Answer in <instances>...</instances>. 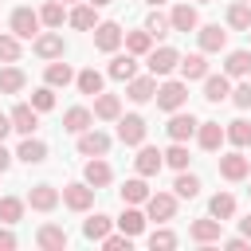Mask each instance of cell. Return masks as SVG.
Instances as JSON below:
<instances>
[{"instance_id":"6da1fadb","label":"cell","mask_w":251,"mask_h":251,"mask_svg":"<svg viewBox=\"0 0 251 251\" xmlns=\"http://www.w3.org/2000/svg\"><path fill=\"white\" fill-rule=\"evenodd\" d=\"M153 98H157V106H161V110H169V114H173V110H180V106L188 102V86H184V82H176V78H169V82H161V86H157V94H153Z\"/></svg>"},{"instance_id":"7a4b0ae2","label":"cell","mask_w":251,"mask_h":251,"mask_svg":"<svg viewBox=\"0 0 251 251\" xmlns=\"http://www.w3.org/2000/svg\"><path fill=\"white\" fill-rule=\"evenodd\" d=\"M173 216H176V196H173V192H149V200H145V220L165 224V220H173Z\"/></svg>"},{"instance_id":"3957f363","label":"cell","mask_w":251,"mask_h":251,"mask_svg":"<svg viewBox=\"0 0 251 251\" xmlns=\"http://www.w3.org/2000/svg\"><path fill=\"white\" fill-rule=\"evenodd\" d=\"M94 192H98V188H90V184L82 180V184H67L59 196H63V204H67L71 212H90V208H94Z\"/></svg>"},{"instance_id":"277c9868","label":"cell","mask_w":251,"mask_h":251,"mask_svg":"<svg viewBox=\"0 0 251 251\" xmlns=\"http://www.w3.org/2000/svg\"><path fill=\"white\" fill-rule=\"evenodd\" d=\"M8 27H12V35H20V39H35V35H39V12L16 8L12 20H8Z\"/></svg>"},{"instance_id":"5b68a950","label":"cell","mask_w":251,"mask_h":251,"mask_svg":"<svg viewBox=\"0 0 251 251\" xmlns=\"http://www.w3.org/2000/svg\"><path fill=\"white\" fill-rule=\"evenodd\" d=\"M145 118L141 114H126V118H118V141L122 145H141L145 141Z\"/></svg>"},{"instance_id":"8992f818","label":"cell","mask_w":251,"mask_h":251,"mask_svg":"<svg viewBox=\"0 0 251 251\" xmlns=\"http://www.w3.org/2000/svg\"><path fill=\"white\" fill-rule=\"evenodd\" d=\"M8 118H12V129H16V133H24V137H31V133L39 129V110H35L31 102H20Z\"/></svg>"},{"instance_id":"52a82bcc","label":"cell","mask_w":251,"mask_h":251,"mask_svg":"<svg viewBox=\"0 0 251 251\" xmlns=\"http://www.w3.org/2000/svg\"><path fill=\"white\" fill-rule=\"evenodd\" d=\"M247 173H251V161L235 149V153H227V157H220V176L224 180H231V184H239V180H247Z\"/></svg>"},{"instance_id":"ba28073f","label":"cell","mask_w":251,"mask_h":251,"mask_svg":"<svg viewBox=\"0 0 251 251\" xmlns=\"http://www.w3.org/2000/svg\"><path fill=\"white\" fill-rule=\"evenodd\" d=\"M224 220H216V216H208V220H192L188 224V239H196V243H220L224 239Z\"/></svg>"},{"instance_id":"9c48e42d","label":"cell","mask_w":251,"mask_h":251,"mask_svg":"<svg viewBox=\"0 0 251 251\" xmlns=\"http://www.w3.org/2000/svg\"><path fill=\"white\" fill-rule=\"evenodd\" d=\"M78 153L82 157H106L110 153V137L102 129H82L78 133Z\"/></svg>"},{"instance_id":"30bf717a","label":"cell","mask_w":251,"mask_h":251,"mask_svg":"<svg viewBox=\"0 0 251 251\" xmlns=\"http://www.w3.org/2000/svg\"><path fill=\"white\" fill-rule=\"evenodd\" d=\"M161 165H165L161 149H153V145H145V141H141V149H137V157H133L137 176H157V173H161Z\"/></svg>"},{"instance_id":"8fae6325","label":"cell","mask_w":251,"mask_h":251,"mask_svg":"<svg viewBox=\"0 0 251 251\" xmlns=\"http://www.w3.org/2000/svg\"><path fill=\"white\" fill-rule=\"evenodd\" d=\"M196 118L192 114H180V110H173V118H169V126H165V133L173 137V141H188V137H196Z\"/></svg>"},{"instance_id":"7c38bea8","label":"cell","mask_w":251,"mask_h":251,"mask_svg":"<svg viewBox=\"0 0 251 251\" xmlns=\"http://www.w3.org/2000/svg\"><path fill=\"white\" fill-rule=\"evenodd\" d=\"M59 200H63V196H59V188H55V184H35V188L27 192V204H31L35 212H55V208H59Z\"/></svg>"},{"instance_id":"4fadbf2b","label":"cell","mask_w":251,"mask_h":251,"mask_svg":"<svg viewBox=\"0 0 251 251\" xmlns=\"http://www.w3.org/2000/svg\"><path fill=\"white\" fill-rule=\"evenodd\" d=\"M94 47H98V51H118V47H122V27H118L114 20L94 24Z\"/></svg>"},{"instance_id":"5bb4252c","label":"cell","mask_w":251,"mask_h":251,"mask_svg":"<svg viewBox=\"0 0 251 251\" xmlns=\"http://www.w3.org/2000/svg\"><path fill=\"white\" fill-rule=\"evenodd\" d=\"M35 55L39 59H63V51H67V43H63V35L59 31H43V35H35Z\"/></svg>"},{"instance_id":"9a60e30c","label":"cell","mask_w":251,"mask_h":251,"mask_svg":"<svg viewBox=\"0 0 251 251\" xmlns=\"http://www.w3.org/2000/svg\"><path fill=\"white\" fill-rule=\"evenodd\" d=\"M176 63H180V55L173 51V47H157V51H149V75H173L176 71Z\"/></svg>"},{"instance_id":"2e32d148","label":"cell","mask_w":251,"mask_h":251,"mask_svg":"<svg viewBox=\"0 0 251 251\" xmlns=\"http://www.w3.org/2000/svg\"><path fill=\"white\" fill-rule=\"evenodd\" d=\"M196 141H200L204 153H216L227 137H224V126H220V122H200V126H196Z\"/></svg>"},{"instance_id":"e0dca14e","label":"cell","mask_w":251,"mask_h":251,"mask_svg":"<svg viewBox=\"0 0 251 251\" xmlns=\"http://www.w3.org/2000/svg\"><path fill=\"white\" fill-rule=\"evenodd\" d=\"M82 180H86L90 188H106V184L114 180V169H110L102 157H90V161H86V169H82Z\"/></svg>"},{"instance_id":"ac0fdd59","label":"cell","mask_w":251,"mask_h":251,"mask_svg":"<svg viewBox=\"0 0 251 251\" xmlns=\"http://www.w3.org/2000/svg\"><path fill=\"white\" fill-rule=\"evenodd\" d=\"M196 39H200V51H224V47H227V31H224L220 24L196 27Z\"/></svg>"},{"instance_id":"d6986e66","label":"cell","mask_w":251,"mask_h":251,"mask_svg":"<svg viewBox=\"0 0 251 251\" xmlns=\"http://www.w3.org/2000/svg\"><path fill=\"white\" fill-rule=\"evenodd\" d=\"M169 24H173V31H196V27H200V16H196L192 4H176V8L169 12Z\"/></svg>"},{"instance_id":"ffe728a7","label":"cell","mask_w":251,"mask_h":251,"mask_svg":"<svg viewBox=\"0 0 251 251\" xmlns=\"http://www.w3.org/2000/svg\"><path fill=\"white\" fill-rule=\"evenodd\" d=\"M35 243H39L43 251H63L71 239H67V231H63V227H55V224H43V227L35 231Z\"/></svg>"},{"instance_id":"44dd1931","label":"cell","mask_w":251,"mask_h":251,"mask_svg":"<svg viewBox=\"0 0 251 251\" xmlns=\"http://www.w3.org/2000/svg\"><path fill=\"white\" fill-rule=\"evenodd\" d=\"M133 75H137V55L126 51V55H114V59H110V78H114V82H129Z\"/></svg>"},{"instance_id":"7402d4cb","label":"cell","mask_w":251,"mask_h":251,"mask_svg":"<svg viewBox=\"0 0 251 251\" xmlns=\"http://www.w3.org/2000/svg\"><path fill=\"white\" fill-rule=\"evenodd\" d=\"M94 118H102V122H118L122 118V102H118V94H94Z\"/></svg>"},{"instance_id":"603a6c76","label":"cell","mask_w":251,"mask_h":251,"mask_svg":"<svg viewBox=\"0 0 251 251\" xmlns=\"http://www.w3.org/2000/svg\"><path fill=\"white\" fill-rule=\"evenodd\" d=\"M176 67H180L184 82H192V78H204V75H208V59H204V51H192V55H184Z\"/></svg>"},{"instance_id":"cb8c5ba5","label":"cell","mask_w":251,"mask_h":251,"mask_svg":"<svg viewBox=\"0 0 251 251\" xmlns=\"http://www.w3.org/2000/svg\"><path fill=\"white\" fill-rule=\"evenodd\" d=\"M231 94V78L227 75H204V98L208 102H224Z\"/></svg>"},{"instance_id":"d4e9b609","label":"cell","mask_w":251,"mask_h":251,"mask_svg":"<svg viewBox=\"0 0 251 251\" xmlns=\"http://www.w3.org/2000/svg\"><path fill=\"white\" fill-rule=\"evenodd\" d=\"M90 122H94V114H90L86 106H71V110L63 114V129H67V133H82V129H90Z\"/></svg>"},{"instance_id":"484cf974","label":"cell","mask_w":251,"mask_h":251,"mask_svg":"<svg viewBox=\"0 0 251 251\" xmlns=\"http://www.w3.org/2000/svg\"><path fill=\"white\" fill-rule=\"evenodd\" d=\"M16 157H20L24 165H43V161H47V145L35 141V137H24L20 149H16Z\"/></svg>"},{"instance_id":"4316f807","label":"cell","mask_w":251,"mask_h":251,"mask_svg":"<svg viewBox=\"0 0 251 251\" xmlns=\"http://www.w3.org/2000/svg\"><path fill=\"white\" fill-rule=\"evenodd\" d=\"M157 94V75H145V78H129V102H149Z\"/></svg>"},{"instance_id":"83f0119b","label":"cell","mask_w":251,"mask_h":251,"mask_svg":"<svg viewBox=\"0 0 251 251\" xmlns=\"http://www.w3.org/2000/svg\"><path fill=\"white\" fill-rule=\"evenodd\" d=\"M145 200H149L145 176H129V180L122 184V204H145Z\"/></svg>"},{"instance_id":"f1b7e54d","label":"cell","mask_w":251,"mask_h":251,"mask_svg":"<svg viewBox=\"0 0 251 251\" xmlns=\"http://www.w3.org/2000/svg\"><path fill=\"white\" fill-rule=\"evenodd\" d=\"M224 75L227 78H247L251 75V51H231L227 63H224Z\"/></svg>"},{"instance_id":"f546056e","label":"cell","mask_w":251,"mask_h":251,"mask_svg":"<svg viewBox=\"0 0 251 251\" xmlns=\"http://www.w3.org/2000/svg\"><path fill=\"white\" fill-rule=\"evenodd\" d=\"M122 39H126V51L129 55H149L153 51V35L141 27V31H122Z\"/></svg>"},{"instance_id":"4dcf8cb0","label":"cell","mask_w":251,"mask_h":251,"mask_svg":"<svg viewBox=\"0 0 251 251\" xmlns=\"http://www.w3.org/2000/svg\"><path fill=\"white\" fill-rule=\"evenodd\" d=\"M224 137L235 145V149H247L251 145V122H243V118H235V122H227V129H224Z\"/></svg>"},{"instance_id":"1f68e13d","label":"cell","mask_w":251,"mask_h":251,"mask_svg":"<svg viewBox=\"0 0 251 251\" xmlns=\"http://www.w3.org/2000/svg\"><path fill=\"white\" fill-rule=\"evenodd\" d=\"M24 86H27V75L20 67H4L0 71V94H20Z\"/></svg>"},{"instance_id":"d6a6232c","label":"cell","mask_w":251,"mask_h":251,"mask_svg":"<svg viewBox=\"0 0 251 251\" xmlns=\"http://www.w3.org/2000/svg\"><path fill=\"white\" fill-rule=\"evenodd\" d=\"M43 78H47V86H67V82H75V71H71V63H47V71H43Z\"/></svg>"},{"instance_id":"836d02e7","label":"cell","mask_w":251,"mask_h":251,"mask_svg":"<svg viewBox=\"0 0 251 251\" xmlns=\"http://www.w3.org/2000/svg\"><path fill=\"white\" fill-rule=\"evenodd\" d=\"M173 192H176L180 200H192V196H200V176H196V173H184V169H180V176L173 180Z\"/></svg>"},{"instance_id":"e575fe53","label":"cell","mask_w":251,"mask_h":251,"mask_svg":"<svg viewBox=\"0 0 251 251\" xmlns=\"http://www.w3.org/2000/svg\"><path fill=\"white\" fill-rule=\"evenodd\" d=\"M208 212H212L216 220H231V216H235V196H231V192H216V196L208 200Z\"/></svg>"},{"instance_id":"d590c367","label":"cell","mask_w":251,"mask_h":251,"mask_svg":"<svg viewBox=\"0 0 251 251\" xmlns=\"http://www.w3.org/2000/svg\"><path fill=\"white\" fill-rule=\"evenodd\" d=\"M118 227H122L126 235H141V231H145V212H137V208L129 204V208L118 216Z\"/></svg>"},{"instance_id":"8d00e7d4","label":"cell","mask_w":251,"mask_h":251,"mask_svg":"<svg viewBox=\"0 0 251 251\" xmlns=\"http://www.w3.org/2000/svg\"><path fill=\"white\" fill-rule=\"evenodd\" d=\"M71 27H78V31H94V4H78V8H71Z\"/></svg>"},{"instance_id":"74e56055","label":"cell","mask_w":251,"mask_h":251,"mask_svg":"<svg viewBox=\"0 0 251 251\" xmlns=\"http://www.w3.org/2000/svg\"><path fill=\"white\" fill-rule=\"evenodd\" d=\"M63 20H67V12H63L59 0H47V4L39 8V24H43V27H63Z\"/></svg>"},{"instance_id":"f35d334b","label":"cell","mask_w":251,"mask_h":251,"mask_svg":"<svg viewBox=\"0 0 251 251\" xmlns=\"http://www.w3.org/2000/svg\"><path fill=\"white\" fill-rule=\"evenodd\" d=\"M227 27H235V31H247V27H251V4H247V0L227 8Z\"/></svg>"},{"instance_id":"ab89813d","label":"cell","mask_w":251,"mask_h":251,"mask_svg":"<svg viewBox=\"0 0 251 251\" xmlns=\"http://www.w3.org/2000/svg\"><path fill=\"white\" fill-rule=\"evenodd\" d=\"M161 157H165V165H169V169H176V173H180V169H188V149H184V141H173Z\"/></svg>"},{"instance_id":"60d3db41","label":"cell","mask_w":251,"mask_h":251,"mask_svg":"<svg viewBox=\"0 0 251 251\" xmlns=\"http://www.w3.org/2000/svg\"><path fill=\"white\" fill-rule=\"evenodd\" d=\"M110 224H114V220L98 212V216H90V220L82 224V235H86V239H102V235H110Z\"/></svg>"},{"instance_id":"b9f144b4","label":"cell","mask_w":251,"mask_h":251,"mask_svg":"<svg viewBox=\"0 0 251 251\" xmlns=\"http://www.w3.org/2000/svg\"><path fill=\"white\" fill-rule=\"evenodd\" d=\"M20 216H24V200L0 196V224H20Z\"/></svg>"},{"instance_id":"7bdbcfd3","label":"cell","mask_w":251,"mask_h":251,"mask_svg":"<svg viewBox=\"0 0 251 251\" xmlns=\"http://www.w3.org/2000/svg\"><path fill=\"white\" fill-rule=\"evenodd\" d=\"M75 82H78V90H82V94H98V90H102V75H98L94 67L78 71V75H75Z\"/></svg>"},{"instance_id":"ee69618b","label":"cell","mask_w":251,"mask_h":251,"mask_svg":"<svg viewBox=\"0 0 251 251\" xmlns=\"http://www.w3.org/2000/svg\"><path fill=\"white\" fill-rule=\"evenodd\" d=\"M145 31H149L153 39H165V35L173 31V24H169V16H161V12H149V20H145Z\"/></svg>"},{"instance_id":"f6af8a7d","label":"cell","mask_w":251,"mask_h":251,"mask_svg":"<svg viewBox=\"0 0 251 251\" xmlns=\"http://www.w3.org/2000/svg\"><path fill=\"white\" fill-rule=\"evenodd\" d=\"M31 106H35L39 114L55 110V86H39V90H31Z\"/></svg>"},{"instance_id":"bcb514c9","label":"cell","mask_w":251,"mask_h":251,"mask_svg":"<svg viewBox=\"0 0 251 251\" xmlns=\"http://www.w3.org/2000/svg\"><path fill=\"white\" fill-rule=\"evenodd\" d=\"M20 59V35H0V63H16Z\"/></svg>"},{"instance_id":"7dc6e473","label":"cell","mask_w":251,"mask_h":251,"mask_svg":"<svg viewBox=\"0 0 251 251\" xmlns=\"http://www.w3.org/2000/svg\"><path fill=\"white\" fill-rule=\"evenodd\" d=\"M149 247H153V251H157V247H161V251H169V247H176V235H173L169 227H157V231L149 235Z\"/></svg>"},{"instance_id":"c3c4849f","label":"cell","mask_w":251,"mask_h":251,"mask_svg":"<svg viewBox=\"0 0 251 251\" xmlns=\"http://www.w3.org/2000/svg\"><path fill=\"white\" fill-rule=\"evenodd\" d=\"M98 243H102L106 251H129V247H133V235H126V231H122V235H102Z\"/></svg>"},{"instance_id":"681fc988","label":"cell","mask_w":251,"mask_h":251,"mask_svg":"<svg viewBox=\"0 0 251 251\" xmlns=\"http://www.w3.org/2000/svg\"><path fill=\"white\" fill-rule=\"evenodd\" d=\"M227 98H231V102H235L239 110H251V82H239V86H235V90H231Z\"/></svg>"},{"instance_id":"f907efd6","label":"cell","mask_w":251,"mask_h":251,"mask_svg":"<svg viewBox=\"0 0 251 251\" xmlns=\"http://www.w3.org/2000/svg\"><path fill=\"white\" fill-rule=\"evenodd\" d=\"M12 247H16V235L8 227H0V251H12Z\"/></svg>"},{"instance_id":"816d5d0a","label":"cell","mask_w":251,"mask_h":251,"mask_svg":"<svg viewBox=\"0 0 251 251\" xmlns=\"http://www.w3.org/2000/svg\"><path fill=\"white\" fill-rule=\"evenodd\" d=\"M220 243H224L227 251H243V247H247V239H243V235H235V239H220Z\"/></svg>"},{"instance_id":"f5cc1de1","label":"cell","mask_w":251,"mask_h":251,"mask_svg":"<svg viewBox=\"0 0 251 251\" xmlns=\"http://www.w3.org/2000/svg\"><path fill=\"white\" fill-rule=\"evenodd\" d=\"M8 169H12V153H8L4 141H0V173H8Z\"/></svg>"},{"instance_id":"db71d44e","label":"cell","mask_w":251,"mask_h":251,"mask_svg":"<svg viewBox=\"0 0 251 251\" xmlns=\"http://www.w3.org/2000/svg\"><path fill=\"white\" fill-rule=\"evenodd\" d=\"M8 133H12V118H8V114H0V141H4Z\"/></svg>"},{"instance_id":"11a10c76","label":"cell","mask_w":251,"mask_h":251,"mask_svg":"<svg viewBox=\"0 0 251 251\" xmlns=\"http://www.w3.org/2000/svg\"><path fill=\"white\" fill-rule=\"evenodd\" d=\"M239 227H243V239H251V216H247V220H239Z\"/></svg>"},{"instance_id":"9f6ffc18","label":"cell","mask_w":251,"mask_h":251,"mask_svg":"<svg viewBox=\"0 0 251 251\" xmlns=\"http://www.w3.org/2000/svg\"><path fill=\"white\" fill-rule=\"evenodd\" d=\"M90 4H94V8H106V4H110V0H90Z\"/></svg>"},{"instance_id":"6f0895ef","label":"cell","mask_w":251,"mask_h":251,"mask_svg":"<svg viewBox=\"0 0 251 251\" xmlns=\"http://www.w3.org/2000/svg\"><path fill=\"white\" fill-rule=\"evenodd\" d=\"M145 4H153V8H161V4H165V0H145Z\"/></svg>"},{"instance_id":"680465c9","label":"cell","mask_w":251,"mask_h":251,"mask_svg":"<svg viewBox=\"0 0 251 251\" xmlns=\"http://www.w3.org/2000/svg\"><path fill=\"white\" fill-rule=\"evenodd\" d=\"M63 4H75V0H63Z\"/></svg>"},{"instance_id":"91938a15","label":"cell","mask_w":251,"mask_h":251,"mask_svg":"<svg viewBox=\"0 0 251 251\" xmlns=\"http://www.w3.org/2000/svg\"><path fill=\"white\" fill-rule=\"evenodd\" d=\"M200 4H208V0H200Z\"/></svg>"},{"instance_id":"94428289","label":"cell","mask_w":251,"mask_h":251,"mask_svg":"<svg viewBox=\"0 0 251 251\" xmlns=\"http://www.w3.org/2000/svg\"><path fill=\"white\" fill-rule=\"evenodd\" d=\"M247 192H251V188H247Z\"/></svg>"},{"instance_id":"6125c7cd","label":"cell","mask_w":251,"mask_h":251,"mask_svg":"<svg viewBox=\"0 0 251 251\" xmlns=\"http://www.w3.org/2000/svg\"><path fill=\"white\" fill-rule=\"evenodd\" d=\"M247 4H251V0H247Z\"/></svg>"},{"instance_id":"be15d7a7","label":"cell","mask_w":251,"mask_h":251,"mask_svg":"<svg viewBox=\"0 0 251 251\" xmlns=\"http://www.w3.org/2000/svg\"><path fill=\"white\" fill-rule=\"evenodd\" d=\"M247 31H251V27H247Z\"/></svg>"}]
</instances>
